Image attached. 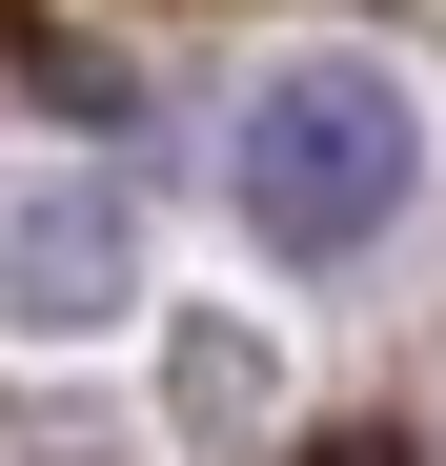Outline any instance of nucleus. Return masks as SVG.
Wrapping results in <instances>:
<instances>
[{"mask_svg": "<svg viewBox=\"0 0 446 466\" xmlns=\"http://www.w3.org/2000/svg\"><path fill=\"white\" fill-rule=\"evenodd\" d=\"M122 284H142L122 203H82V183H21V325H102Z\"/></svg>", "mask_w": 446, "mask_h": 466, "instance_id": "nucleus-2", "label": "nucleus"}, {"mask_svg": "<svg viewBox=\"0 0 446 466\" xmlns=\"http://www.w3.org/2000/svg\"><path fill=\"white\" fill-rule=\"evenodd\" d=\"M305 466H426V446H386V426H325V446H305Z\"/></svg>", "mask_w": 446, "mask_h": 466, "instance_id": "nucleus-3", "label": "nucleus"}, {"mask_svg": "<svg viewBox=\"0 0 446 466\" xmlns=\"http://www.w3.org/2000/svg\"><path fill=\"white\" fill-rule=\"evenodd\" d=\"M223 183H244V223H264L284 264H365L406 223V183H426V102L386 82V61H264Z\"/></svg>", "mask_w": 446, "mask_h": 466, "instance_id": "nucleus-1", "label": "nucleus"}]
</instances>
